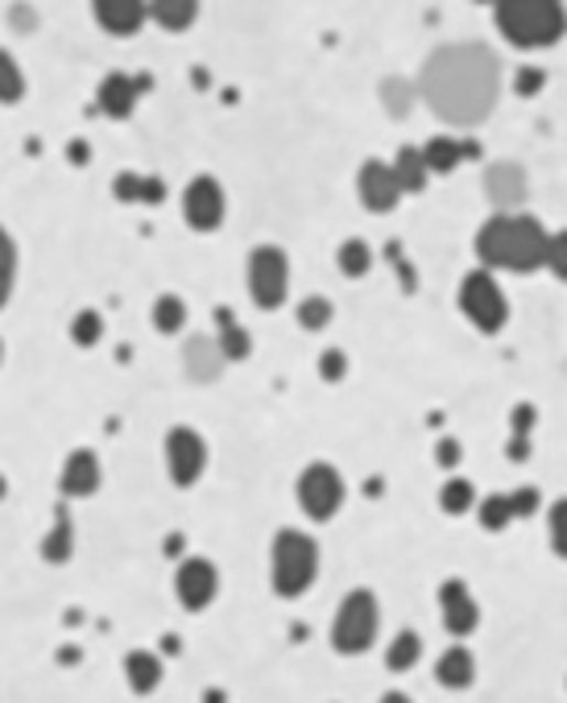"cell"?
Here are the masks:
<instances>
[{"instance_id": "cell-1", "label": "cell", "mask_w": 567, "mask_h": 703, "mask_svg": "<svg viewBox=\"0 0 567 703\" xmlns=\"http://www.w3.org/2000/svg\"><path fill=\"white\" fill-rule=\"evenodd\" d=\"M498 58L477 42L435 51L418 75V91L430 112L451 124H481L498 103Z\"/></svg>"}, {"instance_id": "cell-2", "label": "cell", "mask_w": 567, "mask_h": 703, "mask_svg": "<svg viewBox=\"0 0 567 703\" xmlns=\"http://www.w3.org/2000/svg\"><path fill=\"white\" fill-rule=\"evenodd\" d=\"M543 249H547V232L534 216L498 211L477 232V257L484 261V270L531 274V270H543Z\"/></svg>"}, {"instance_id": "cell-3", "label": "cell", "mask_w": 567, "mask_h": 703, "mask_svg": "<svg viewBox=\"0 0 567 703\" xmlns=\"http://www.w3.org/2000/svg\"><path fill=\"white\" fill-rule=\"evenodd\" d=\"M493 18L514 46H550L564 37V0H493Z\"/></svg>"}, {"instance_id": "cell-4", "label": "cell", "mask_w": 567, "mask_h": 703, "mask_svg": "<svg viewBox=\"0 0 567 703\" xmlns=\"http://www.w3.org/2000/svg\"><path fill=\"white\" fill-rule=\"evenodd\" d=\"M319 575V547L303 530H282L274 538V592L282 601L303 596Z\"/></svg>"}, {"instance_id": "cell-5", "label": "cell", "mask_w": 567, "mask_h": 703, "mask_svg": "<svg viewBox=\"0 0 567 703\" xmlns=\"http://www.w3.org/2000/svg\"><path fill=\"white\" fill-rule=\"evenodd\" d=\"M381 634V608L373 592H348L340 613H336V625H331V650L352 658V653H364Z\"/></svg>"}, {"instance_id": "cell-6", "label": "cell", "mask_w": 567, "mask_h": 703, "mask_svg": "<svg viewBox=\"0 0 567 703\" xmlns=\"http://www.w3.org/2000/svg\"><path fill=\"white\" fill-rule=\"evenodd\" d=\"M291 290V261L274 244H261L249 257V294L261 310H277Z\"/></svg>"}, {"instance_id": "cell-7", "label": "cell", "mask_w": 567, "mask_h": 703, "mask_svg": "<svg viewBox=\"0 0 567 703\" xmlns=\"http://www.w3.org/2000/svg\"><path fill=\"white\" fill-rule=\"evenodd\" d=\"M460 310H465L472 323L481 327L484 336L501 331L505 319H510L505 294H501V286L493 282L489 270H477V274H468L465 282H460Z\"/></svg>"}, {"instance_id": "cell-8", "label": "cell", "mask_w": 567, "mask_h": 703, "mask_svg": "<svg viewBox=\"0 0 567 703\" xmlns=\"http://www.w3.org/2000/svg\"><path fill=\"white\" fill-rule=\"evenodd\" d=\"M298 505L310 521H327L340 514L345 505V476L331 463H310L307 472L298 476Z\"/></svg>"}, {"instance_id": "cell-9", "label": "cell", "mask_w": 567, "mask_h": 703, "mask_svg": "<svg viewBox=\"0 0 567 703\" xmlns=\"http://www.w3.org/2000/svg\"><path fill=\"white\" fill-rule=\"evenodd\" d=\"M166 468H171V481L178 488H190V484L204 476L207 468V443L195 427H174L166 435Z\"/></svg>"}, {"instance_id": "cell-10", "label": "cell", "mask_w": 567, "mask_h": 703, "mask_svg": "<svg viewBox=\"0 0 567 703\" xmlns=\"http://www.w3.org/2000/svg\"><path fill=\"white\" fill-rule=\"evenodd\" d=\"M223 190L216 178H190L187 190H183V220L195 228V232H211V228H220L223 223Z\"/></svg>"}, {"instance_id": "cell-11", "label": "cell", "mask_w": 567, "mask_h": 703, "mask_svg": "<svg viewBox=\"0 0 567 703\" xmlns=\"http://www.w3.org/2000/svg\"><path fill=\"white\" fill-rule=\"evenodd\" d=\"M174 592H178V604L187 613H204L207 604L216 601V592H220V571H216L211 559H187L178 567V575H174Z\"/></svg>"}, {"instance_id": "cell-12", "label": "cell", "mask_w": 567, "mask_h": 703, "mask_svg": "<svg viewBox=\"0 0 567 703\" xmlns=\"http://www.w3.org/2000/svg\"><path fill=\"white\" fill-rule=\"evenodd\" d=\"M150 87V79L145 75H124V70H112L108 79L100 84V96H96V103H100L103 117H112V121H124V117H133V108H138L141 91Z\"/></svg>"}, {"instance_id": "cell-13", "label": "cell", "mask_w": 567, "mask_h": 703, "mask_svg": "<svg viewBox=\"0 0 567 703\" xmlns=\"http://www.w3.org/2000/svg\"><path fill=\"white\" fill-rule=\"evenodd\" d=\"M439 608H444L447 634H456V637L477 634L481 608H477V601H472V592H468L465 580H447L444 587H439Z\"/></svg>"}, {"instance_id": "cell-14", "label": "cell", "mask_w": 567, "mask_h": 703, "mask_svg": "<svg viewBox=\"0 0 567 703\" xmlns=\"http://www.w3.org/2000/svg\"><path fill=\"white\" fill-rule=\"evenodd\" d=\"M357 190H361V204L369 211H394L397 207V187H394V174H390V162H378V157H369L357 174Z\"/></svg>"}, {"instance_id": "cell-15", "label": "cell", "mask_w": 567, "mask_h": 703, "mask_svg": "<svg viewBox=\"0 0 567 703\" xmlns=\"http://www.w3.org/2000/svg\"><path fill=\"white\" fill-rule=\"evenodd\" d=\"M91 13L100 21L108 34L117 37H129L138 34L141 25H145V0H91Z\"/></svg>"}, {"instance_id": "cell-16", "label": "cell", "mask_w": 567, "mask_h": 703, "mask_svg": "<svg viewBox=\"0 0 567 703\" xmlns=\"http://www.w3.org/2000/svg\"><path fill=\"white\" fill-rule=\"evenodd\" d=\"M58 488L67 497H91L100 488V460H96V451H70L67 463H63V476H58Z\"/></svg>"}, {"instance_id": "cell-17", "label": "cell", "mask_w": 567, "mask_h": 703, "mask_svg": "<svg viewBox=\"0 0 567 703\" xmlns=\"http://www.w3.org/2000/svg\"><path fill=\"white\" fill-rule=\"evenodd\" d=\"M484 190L489 199L501 207V211H514L522 199H526V174L517 171L514 162H498L484 171Z\"/></svg>"}, {"instance_id": "cell-18", "label": "cell", "mask_w": 567, "mask_h": 703, "mask_svg": "<svg viewBox=\"0 0 567 703\" xmlns=\"http://www.w3.org/2000/svg\"><path fill=\"white\" fill-rule=\"evenodd\" d=\"M435 679H439L447 691H465V686L477 683V658H472L465 646H451V650L439 653V662H435Z\"/></svg>"}, {"instance_id": "cell-19", "label": "cell", "mask_w": 567, "mask_h": 703, "mask_svg": "<svg viewBox=\"0 0 567 703\" xmlns=\"http://www.w3.org/2000/svg\"><path fill=\"white\" fill-rule=\"evenodd\" d=\"M223 356L220 348H216V340H207V336H195V340L187 343V373L190 381H216L223 373Z\"/></svg>"}, {"instance_id": "cell-20", "label": "cell", "mask_w": 567, "mask_h": 703, "mask_svg": "<svg viewBox=\"0 0 567 703\" xmlns=\"http://www.w3.org/2000/svg\"><path fill=\"white\" fill-rule=\"evenodd\" d=\"M216 319H220V336H216V348H220L223 361H228V364L249 361V352H253V340H249V331H244V327L232 319V310H216Z\"/></svg>"}, {"instance_id": "cell-21", "label": "cell", "mask_w": 567, "mask_h": 703, "mask_svg": "<svg viewBox=\"0 0 567 703\" xmlns=\"http://www.w3.org/2000/svg\"><path fill=\"white\" fill-rule=\"evenodd\" d=\"M145 13H150L162 30L178 34V30H187L190 21L199 18V0H145Z\"/></svg>"}, {"instance_id": "cell-22", "label": "cell", "mask_w": 567, "mask_h": 703, "mask_svg": "<svg viewBox=\"0 0 567 703\" xmlns=\"http://www.w3.org/2000/svg\"><path fill=\"white\" fill-rule=\"evenodd\" d=\"M124 679L138 695H154L157 683H162V662L150 650H133L124 658Z\"/></svg>"}, {"instance_id": "cell-23", "label": "cell", "mask_w": 567, "mask_h": 703, "mask_svg": "<svg viewBox=\"0 0 567 703\" xmlns=\"http://www.w3.org/2000/svg\"><path fill=\"white\" fill-rule=\"evenodd\" d=\"M390 174H394L397 195H418L427 187V166H423V154L418 150H402V154L390 162Z\"/></svg>"}, {"instance_id": "cell-24", "label": "cell", "mask_w": 567, "mask_h": 703, "mask_svg": "<svg viewBox=\"0 0 567 703\" xmlns=\"http://www.w3.org/2000/svg\"><path fill=\"white\" fill-rule=\"evenodd\" d=\"M418 154H423L427 174H451L456 166H460V157H465L468 150L456 138H430L427 150H418Z\"/></svg>"}, {"instance_id": "cell-25", "label": "cell", "mask_w": 567, "mask_h": 703, "mask_svg": "<svg viewBox=\"0 0 567 703\" xmlns=\"http://www.w3.org/2000/svg\"><path fill=\"white\" fill-rule=\"evenodd\" d=\"M70 550H75V526H70L67 509L54 514V530L42 538V559L46 563H67Z\"/></svg>"}, {"instance_id": "cell-26", "label": "cell", "mask_w": 567, "mask_h": 703, "mask_svg": "<svg viewBox=\"0 0 567 703\" xmlns=\"http://www.w3.org/2000/svg\"><path fill=\"white\" fill-rule=\"evenodd\" d=\"M112 190H117L121 204H162V195H166V187L157 178H141V174H121L112 183Z\"/></svg>"}, {"instance_id": "cell-27", "label": "cell", "mask_w": 567, "mask_h": 703, "mask_svg": "<svg viewBox=\"0 0 567 703\" xmlns=\"http://www.w3.org/2000/svg\"><path fill=\"white\" fill-rule=\"evenodd\" d=\"M418 658H423V637L414 634V629H402V634L390 641V650H385V667L402 674V670L418 667Z\"/></svg>"}, {"instance_id": "cell-28", "label": "cell", "mask_w": 567, "mask_h": 703, "mask_svg": "<svg viewBox=\"0 0 567 703\" xmlns=\"http://www.w3.org/2000/svg\"><path fill=\"white\" fill-rule=\"evenodd\" d=\"M154 327L162 336H174V331H183L187 327V303L178 298V294H162L154 303Z\"/></svg>"}, {"instance_id": "cell-29", "label": "cell", "mask_w": 567, "mask_h": 703, "mask_svg": "<svg viewBox=\"0 0 567 703\" xmlns=\"http://www.w3.org/2000/svg\"><path fill=\"white\" fill-rule=\"evenodd\" d=\"M21 96H25V75L13 54L0 51V103H18Z\"/></svg>"}, {"instance_id": "cell-30", "label": "cell", "mask_w": 567, "mask_h": 703, "mask_svg": "<svg viewBox=\"0 0 567 703\" xmlns=\"http://www.w3.org/2000/svg\"><path fill=\"white\" fill-rule=\"evenodd\" d=\"M439 505H444V514H451V517L468 514V509L477 505V488L456 476V481L444 484V493H439Z\"/></svg>"}, {"instance_id": "cell-31", "label": "cell", "mask_w": 567, "mask_h": 703, "mask_svg": "<svg viewBox=\"0 0 567 703\" xmlns=\"http://www.w3.org/2000/svg\"><path fill=\"white\" fill-rule=\"evenodd\" d=\"M336 261H340V274L345 277H364L373 270V253H369V244L364 241H345Z\"/></svg>"}, {"instance_id": "cell-32", "label": "cell", "mask_w": 567, "mask_h": 703, "mask_svg": "<svg viewBox=\"0 0 567 703\" xmlns=\"http://www.w3.org/2000/svg\"><path fill=\"white\" fill-rule=\"evenodd\" d=\"M13 277H18V244L0 228V307H4L9 294H13Z\"/></svg>"}, {"instance_id": "cell-33", "label": "cell", "mask_w": 567, "mask_h": 703, "mask_svg": "<svg viewBox=\"0 0 567 703\" xmlns=\"http://www.w3.org/2000/svg\"><path fill=\"white\" fill-rule=\"evenodd\" d=\"M103 336V319L96 310H79L75 319H70V340L79 343V348H96Z\"/></svg>"}, {"instance_id": "cell-34", "label": "cell", "mask_w": 567, "mask_h": 703, "mask_svg": "<svg viewBox=\"0 0 567 703\" xmlns=\"http://www.w3.org/2000/svg\"><path fill=\"white\" fill-rule=\"evenodd\" d=\"M514 521V505H510V493H498V497L481 501V526L484 530H505Z\"/></svg>"}, {"instance_id": "cell-35", "label": "cell", "mask_w": 567, "mask_h": 703, "mask_svg": "<svg viewBox=\"0 0 567 703\" xmlns=\"http://www.w3.org/2000/svg\"><path fill=\"white\" fill-rule=\"evenodd\" d=\"M331 315H336V310H331V303H327V298H319V294H310V298H303V303H298V323L307 327V331H324V327L331 323Z\"/></svg>"}, {"instance_id": "cell-36", "label": "cell", "mask_w": 567, "mask_h": 703, "mask_svg": "<svg viewBox=\"0 0 567 703\" xmlns=\"http://www.w3.org/2000/svg\"><path fill=\"white\" fill-rule=\"evenodd\" d=\"M550 550L564 559L567 554V501L550 505Z\"/></svg>"}, {"instance_id": "cell-37", "label": "cell", "mask_w": 567, "mask_h": 703, "mask_svg": "<svg viewBox=\"0 0 567 703\" xmlns=\"http://www.w3.org/2000/svg\"><path fill=\"white\" fill-rule=\"evenodd\" d=\"M543 270H550L555 277H564V270H567L564 232H559V237H550V232H547V249H543Z\"/></svg>"}, {"instance_id": "cell-38", "label": "cell", "mask_w": 567, "mask_h": 703, "mask_svg": "<svg viewBox=\"0 0 567 703\" xmlns=\"http://www.w3.org/2000/svg\"><path fill=\"white\" fill-rule=\"evenodd\" d=\"M345 373H348L345 352H336V348H331V352H324V356H319V377H324V381H340Z\"/></svg>"}, {"instance_id": "cell-39", "label": "cell", "mask_w": 567, "mask_h": 703, "mask_svg": "<svg viewBox=\"0 0 567 703\" xmlns=\"http://www.w3.org/2000/svg\"><path fill=\"white\" fill-rule=\"evenodd\" d=\"M510 505H514V517H531L538 509V488H517L510 493Z\"/></svg>"}, {"instance_id": "cell-40", "label": "cell", "mask_w": 567, "mask_h": 703, "mask_svg": "<svg viewBox=\"0 0 567 703\" xmlns=\"http://www.w3.org/2000/svg\"><path fill=\"white\" fill-rule=\"evenodd\" d=\"M514 87H517V96H534V91L543 87V70H538V67H522V70H517Z\"/></svg>"}, {"instance_id": "cell-41", "label": "cell", "mask_w": 567, "mask_h": 703, "mask_svg": "<svg viewBox=\"0 0 567 703\" xmlns=\"http://www.w3.org/2000/svg\"><path fill=\"white\" fill-rule=\"evenodd\" d=\"M385 100H390V112H394V117H402V112H406V87L385 84Z\"/></svg>"}, {"instance_id": "cell-42", "label": "cell", "mask_w": 567, "mask_h": 703, "mask_svg": "<svg viewBox=\"0 0 567 703\" xmlns=\"http://www.w3.org/2000/svg\"><path fill=\"white\" fill-rule=\"evenodd\" d=\"M460 455H465V451H460V443H456V439H444V443H439V463H444V468H456V463H460Z\"/></svg>"}, {"instance_id": "cell-43", "label": "cell", "mask_w": 567, "mask_h": 703, "mask_svg": "<svg viewBox=\"0 0 567 703\" xmlns=\"http://www.w3.org/2000/svg\"><path fill=\"white\" fill-rule=\"evenodd\" d=\"M534 427V410L531 406H517L514 410V435H531Z\"/></svg>"}, {"instance_id": "cell-44", "label": "cell", "mask_w": 567, "mask_h": 703, "mask_svg": "<svg viewBox=\"0 0 567 703\" xmlns=\"http://www.w3.org/2000/svg\"><path fill=\"white\" fill-rule=\"evenodd\" d=\"M531 455V435H514L510 439V460H526Z\"/></svg>"}, {"instance_id": "cell-45", "label": "cell", "mask_w": 567, "mask_h": 703, "mask_svg": "<svg viewBox=\"0 0 567 703\" xmlns=\"http://www.w3.org/2000/svg\"><path fill=\"white\" fill-rule=\"evenodd\" d=\"M381 703H414L411 695H402V691H390V695H381Z\"/></svg>"}, {"instance_id": "cell-46", "label": "cell", "mask_w": 567, "mask_h": 703, "mask_svg": "<svg viewBox=\"0 0 567 703\" xmlns=\"http://www.w3.org/2000/svg\"><path fill=\"white\" fill-rule=\"evenodd\" d=\"M4 493H9V484H4V476H0V501H4Z\"/></svg>"}, {"instance_id": "cell-47", "label": "cell", "mask_w": 567, "mask_h": 703, "mask_svg": "<svg viewBox=\"0 0 567 703\" xmlns=\"http://www.w3.org/2000/svg\"><path fill=\"white\" fill-rule=\"evenodd\" d=\"M477 4H493V0H477Z\"/></svg>"}, {"instance_id": "cell-48", "label": "cell", "mask_w": 567, "mask_h": 703, "mask_svg": "<svg viewBox=\"0 0 567 703\" xmlns=\"http://www.w3.org/2000/svg\"><path fill=\"white\" fill-rule=\"evenodd\" d=\"M0 361H4V348H0Z\"/></svg>"}]
</instances>
